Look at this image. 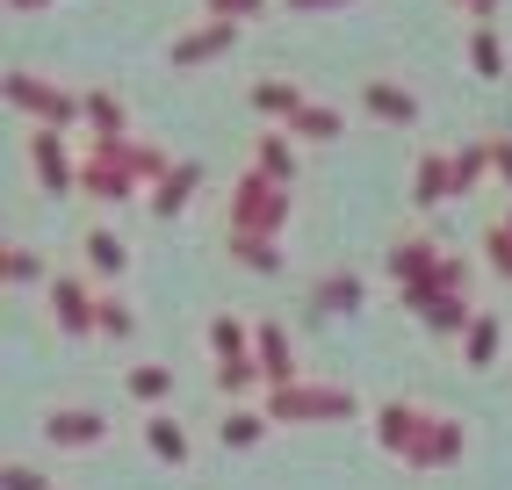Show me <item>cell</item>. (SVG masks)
<instances>
[{
	"mask_svg": "<svg viewBox=\"0 0 512 490\" xmlns=\"http://www.w3.org/2000/svg\"><path fill=\"white\" fill-rule=\"evenodd\" d=\"M368 109H375V116L412 123V116H419V101H412V94H397V87H368Z\"/></svg>",
	"mask_w": 512,
	"mask_h": 490,
	"instance_id": "obj_4",
	"label": "cell"
},
{
	"mask_svg": "<svg viewBox=\"0 0 512 490\" xmlns=\"http://www.w3.org/2000/svg\"><path fill=\"white\" fill-rule=\"evenodd\" d=\"M469 51H476V65H484V73H498V37H491V29H476Z\"/></svg>",
	"mask_w": 512,
	"mask_h": 490,
	"instance_id": "obj_11",
	"label": "cell"
},
{
	"mask_svg": "<svg viewBox=\"0 0 512 490\" xmlns=\"http://www.w3.org/2000/svg\"><path fill=\"white\" fill-rule=\"evenodd\" d=\"M296 130H303V137H332L339 123H332L325 109H296Z\"/></svg>",
	"mask_w": 512,
	"mask_h": 490,
	"instance_id": "obj_10",
	"label": "cell"
},
{
	"mask_svg": "<svg viewBox=\"0 0 512 490\" xmlns=\"http://www.w3.org/2000/svg\"><path fill=\"white\" fill-rule=\"evenodd\" d=\"M152 454H159V462H174V469L188 462V433L174 426V418H152Z\"/></svg>",
	"mask_w": 512,
	"mask_h": 490,
	"instance_id": "obj_3",
	"label": "cell"
},
{
	"mask_svg": "<svg viewBox=\"0 0 512 490\" xmlns=\"http://www.w3.org/2000/svg\"><path fill=\"white\" fill-rule=\"evenodd\" d=\"M260 368L275 375V390H282V382H296V375H289V346H282V332H260Z\"/></svg>",
	"mask_w": 512,
	"mask_h": 490,
	"instance_id": "obj_5",
	"label": "cell"
},
{
	"mask_svg": "<svg viewBox=\"0 0 512 490\" xmlns=\"http://www.w3.org/2000/svg\"><path fill=\"white\" fill-rule=\"evenodd\" d=\"M224 44H231V22H217V29H202V37H188L174 58H181V65H195V58H210V51H224Z\"/></svg>",
	"mask_w": 512,
	"mask_h": 490,
	"instance_id": "obj_6",
	"label": "cell"
},
{
	"mask_svg": "<svg viewBox=\"0 0 512 490\" xmlns=\"http://www.w3.org/2000/svg\"><path fill=\"white\" fill-rule=\"evenodd\" d=\"M260 109H275V116L289 109V116H296L303 101H296V87H282V80H267V87H260Z\"/></svg>",
	"mask_w": 512,
	"mask_h": 490,
	"instance_id": "obj_9",
	"label": "cell"
},
{
	"mask_svg": "<svg viewBox=\"0 0 512 490\" xmlns=\"http://www.w3.org/2000/svg\"><path fill=\"white\" fill-rule=\"evenodd\" d=\"M491 346H498V332H491V325H469V361H476V368L491 361Z\"/></svg>",
	"mask_w": 512,
	"mask_h": 490,
	"instance_id": "obj_12",
	"label": "cell"
},
{
	"mask_svg": "<svg viewBox=\"0 0 512 490\" xmlns=\"http://www.w3.org/2000/svg\"><path fill=\"white\" fill-rule=\"evenodd\" d=\"M267 418H354V397L339 390H303V382H282L267 397Z\"/></svg>",
	"mask_w": 512,
	"mask_h": 490,
	"instance_id": "obj_1",
	"label": "cell"
},
{
	"mask_svg": "<svg viewBox=\"0 0 512 490\" xmlns=\"http://www.w3.org/2000/svg\"><path fill=\"white\" fill-rule=\"evenodd\" d=\"M296 8H332V0H296Z\"/></svg>",
	"mask_w": 512,
	"mask_h": 490,
	"instance_id": "obj_14",
	"label": "cell"
},
{
	"mask_svg": "<svg viewBox=\"0 0 512 490\" xmlns=\"http://www.w3.org/2000/svg\"><path fill=\"white\" fill-rule=\"evenodd\" d=\"M260 433H267V418H260V411H238V418H224V440H231V447H253Z\"/></svg>",
	"mask_w": 512,
	"mask_h": 490,
	"instance_id": "obj_7",
	"label": "cell"
},
{
	"mask_svg": "<svg viewBox=\"0 0 512 490\" xmlns=\"http://www.w3.org/2000/svg\"><path fill=\"white\" fill-rule=\"evenodd\" d=\"M0 483H8V490H51V483H44V476H37V469H22V462H15V469H8V476H0Z\"/></svg>",
	"mask_w": 512,
	"mask_h": 490,
	"instance_id": "obj_13",
	"label": "cell"
},
{
	"mask_svg": "<svg viewBox=\"0 0 512 490\" xmlns=\"http://www.w3.org/2000/svg\"><path fill=\"white\" fill-rule=\"evenodd\" d=\"M130 390H138L145 404H159L166 390H174V375H166V368H138V375H130Z\"/></svg>",
	"mask_w": 512,
	"mask_h": 490,
	"instance_id": "obj_8",
	"label": "cell"
},
{
	"mask_svg": "<svg viewBox=\"0 0 512 490\" xmlns=\"http://www.w3.org/2000/svg\"><path fill=\"white\" fill-rule=\"evenodd\" d=\"M44 433H51L58 447H94V440H101V433H109V426H101V418H94V411H58V418H51V426H44Z\"/></svg>",
	"mask_w": 512,
	"mask_h": 490,
	"instance_id": "obj_2",
	"label": "cell"
}]
</instances>
